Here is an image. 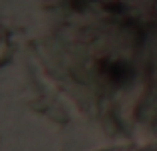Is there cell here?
Masks as SVG:
<instances>
[]
</instances>
